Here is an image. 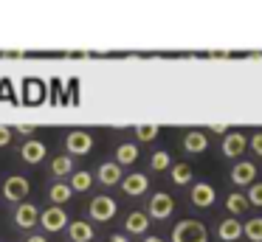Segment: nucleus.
<instances>
[{
	"label": "nucleus",
	"mask_w": 262,
	"mask_h": 242,
	"mask_svg": "<svg viewBox=\"0 0 262 242\" xmlns=\"http://www.w3.org/2000/svg\"><path fill=\"white\" fill-rule=\"evenodd\" d=\"M172 242H209V234H206L203 223H198V219H183L172 231Z\"/></svg>",
	"instance_id": "obj_1"
},
{
	"label": "nucleus",
	"mask_w": 262,
	"mask_h": 242,
	"mask_svg": "<svg viewBox=\"0 0 262 242\" xmlns=\"http://www.w3.org/2000/svg\"><path fill=\"white\" fill-rule=\"evenodd\" d=\"M88 214H91V219H96V223H110V219L116 217V200L107 194H96L91 200V206H88Z\"/></svg>",
	"instance_id": "obj_2"
},
{
	"label": "nucleus",
	"mask_w": 262,
	"mask_h": 242,
	"mask_svg": "<svg viewBox=\"0 0 262 242\" xmlns=\"http://www.w3.org/2000/svg\"><path fill=\"white\" fill-rule=\"evenodd\" d=\"M26 194H29V180L20 178V174H12V178L3 180V197H6V203H23Z\"/></svg>",
	"instance_id": "obj_3"
},
{
	"label": "nucleus",
	"mask_w": 262,
	"mask_h": 242,
	"mask_svg": "<svg viewBox=\"0 0 262 242\" xmlns=\"http://www.w3.org/2000/svg\"><path fill=\"white\" fill-rule=\"evenodd\" d=\"M172 211H175V200H172V194H166V191H158V194L149 197L147 214H149L152 219H166Z\"/></svg>",
	"instance_id": "obj_4"
},
{
	"label": "nucleus",
	"mask_w": 262,
	"mask_h": 242,
	"mask_svg": "<svg viewBox=\"0 0 262 242\" xmlns=\"http://www.w3.org/2000/svg\"><path fill=\"white\" fill-rule=\"evenodd\" d=\"M65 149H68V155H88V152L93 149L91 133H85V129H74V133H68V138H65Z\"/></svg>",
	"instance_id": "obj_5"
},
{
	"label": "nucleus",
	"mask_w": 262,
	"mask_h": 242,
	"mask_svg": "<svg viewBox=\"0 0 262 242\" xmlns=\"http://www.w3.org/2000/svg\"><path fill=\"white\" fill-rule=\"evenodd\" d=\"M40 225L46 231H62V228H68L71 223H68V214H65L62 206H48L40 217Z\"/></svg>",
	"instance_id": "obj_6"
},
{
	"label": "nucleus",
	"mask_w": 262,
	"mask_h": 242,
	"mask_svg": "<svg viewBox=\"0 0 262 242\" xmlns=\"http://www.w3.org/2000/svg\"><path fill=\"white\" fill-rule=\"evenodd\" d=\"M42 211L34 206V203H20L17 208H14V223H17V228H34L37 223H40Z\"/></svg>",
	"instance_id": "obj_7"
},
{
	"label": "nucleus",
	"mask_w": 262,
	"mask_h": 242,
	"mask_svg": "<svg viewBox=\"0 0 262 242\" xmlns=\"http://www.w3.org/2000/svg\"><path fill=\"white\" fill-rule=\"evenodd\" d=\"M254 178H256V166L251 161L234 163V169H231V183L234 186H254Z\"/></svg>",
	"instance_id": "obj_8"
},
{
	"label": "nucleus",
	"mask_w": 262,
	"mask_h": 242,
	"mask_svg": "<svg viewBox=\"0 0 262 242\" xmlns=\"http://www.w3.org/2000/svg\"><path fill=\"white\" fill-rule=\"evenodd\" d=\"M121 189H124V194H130V197H141L144 191L149 189V178L141 174V172H133V174H127V178L121 180Z\"/></svg>",
	"instance_id": "obj_9"
},
{
	"label": "nucleus",
	"mask_w": 262,
	"mask_h": 242,
	"mask_svg": "<svg viewBox=\"0 0 262 242\" xmlns=\"http://www.w3.org/2000/svg\"><path fill=\"white\" fill-rule=\"evenodd\" d=\"M214 186L211 183H194L192 186V191H189V200L194 203L198 208H209L211 203H214Z\"/></svg>",
	"instance_id": "obj_10"
},
{
	"label": "nucleus",
	"mask_w": 262,
	"mask_h": 242,
	"mask_svg": "<svg viewBox=\"0 0 262 242\" xmlns=\"http://www.w3.org/2000/svg\"><path fill=\"white\" fill-rule=\"evenodd\" d=\"M243 234H245V225H239L237 217H226L217 225V236H220L223 242H237Z\"/></svg>",
	"instance_id": "obj_11"
},
{
	"label": "nucleus",
	"mask_w": 262,
	"mask_h": 242,
	"mask_svg": "<svg viewBox=\"0 0 262 242\" xmlns=\"http://www.w3.org/2000/svg\"><path fill=\"white\" fill-rule=\"evenodd\" d=\"M245 146H248V138H245L243 133H228L226 138H223V155L226 158H239L245 152Z\"/></svg>",
	"instance_id": "obj_12"
},
{
	"label": "nucleus",
	"mask_w": 262,
	"mask_h": 242,
	"mask_svg": "<svg viewBox=\"0 0 262 242\" xmlns=\"http://www.w3.org/2000/svg\"><path fill=\"white\" fill-rule=\"evenodd\" d=\"M20 158H23L26 163H40L42 158H46V144L37 141V138L26 141V144L20 146Z\"/></svg>",
	"instance_id": "obj_13"
},
{
	"label": "nucleus",
	"mask_w": 262,
	"mask_h": 242,
	"mask_svg": "<svg viewBox=\"0 0 262 242\" xmlns=\"http://www.w3.org/2000/svg\"><path fill=\"white\" fill-rule=\"evenodd\" d=\"M149 214H144V211H130L127 214V219H124V228H127V234H147V228H149Z\"/></svg>",
	"instance_id": "obj_14"
},
{
	"label": "nucleus",
	"mask_w": 262,
	"mask_h": 242,
	"mask_svg": "<svg viewBox=\"0 0 262 242\" xmlns=\"http://www.w3.org/2000/svg\"><path fill=\"white\" fill-rule=\"evenodd\" d=\"M68 239H71V242H91V239H93L91 223H82V219L71 223V225H68Z\"/></svg>",
	"instance_id": "obj_15"
},
{
	"label": "nucleus",
	"mask_w": 262,
	"mask_h": 242,
	"mask_svg": "<svg viewBox=\"0 0 262 242\" xmlns=\"http://www.w3.org/2000/svg\"><path fill=\"white\" fill-rule=\"evenodd\" d=\"M71 197H74L71 183H54L51 189H48V200H51V206H65Z\"/></svg>",
	"instance_id": "obj_16"
},
{
	"label": "nucleus",
	"mask_w": 262,
	"mask_h": 242,
	"mask_svg": "<svg viewBox=\"0 0 262 242\" xmlns=\"http://www.w3.org/2000/svg\"><path fill=\"white\" fill-rule=\"evenodd\" d=\"M99 180H102L104 186H116L121 180V166L116 161H107L99 166Z\"/></svg>",
	"instance_id": "obj_17"
},
{
	"label": "nucleus",
	"mask_w": 262,
	"mask_h": 242,
	"mask_svg": "<svg viewBox=\"0 0 262 242\" xmlns=\"http://www.w3.org/2000/svg\"><path fill=\"white\" fill-rule=\"evenodd\" d=\"M138 161V149L136 144H119L116 146V163L119 166H130V163Z\"/></svg>",
	"instance_id": "obj_18"
},
{
	"label": "nucleus",
	"mask_w": 262,
	"mask_h": 242,
	"mask_svg": "<svg viewBox=\"0 0 262 242\" xmlns=\"http://www.w3.org/2000/svg\"><path fill=\"white\" fill-rule=\"evenodd\" d=\"M48 172L54 174V178H65V174H74V161H71V155H59L51 161V166H48Z\"/></svg>",
	"instance_id": "obj_19"
},
{
	"label": "nucleus",
	"mask_w": 262,
	"mask_h": 242,
	"mask_svg": "<svg viewBox=\"0 0 262 242\" xmlns=\"http://www.w3.org/2000/svg\"><path fill=\"white\" fill-rule=\"evenodd\" d=\"M248 206H251L248 194H237V191H234V194L226 197V208H228V214H231V217H239V214H243Z\"/></svg>",
	"instance_id": "obj_20"
},
{
	"label": "nucleus",
	"mask_w": 262,
	"mask_h": 242,
	"mask_svg": "<svg viewBox=\"0 0 262 242\" xmlns=\"http://www.w3.org/2000/svg\"><path fill=\"white\" fill-rule=\"evenodd\" d=\"M169 172H172V180H175L178 186H186L189 180L194 178V172H192V166H189V163H175Z\"/></svg>",
	"instance_id": "obj_21"
},
{
	"label": "nucleus",
	"mask_w": 262,
	"mask_h": 242,
	"mask_svg": "<svg viewBox=\"0 0 262 242\" xmlns=\"http://www.w3.org/2000/svg\"><path fill=\"white\" fill-rule=\"evenodd\" d=\"M183 146H186V152H203L206 149V135L203 133H186V138H183Z\"/></svg>",
	"instance_id": "obj_22"
},
{
	"label": "nucleus",
	"mask_w": 262,
	"mask_h": 242,
	"mask_svg": "<svg viewBox=\"0 0 262 242\" xmlns=\"http://www.w3.org/2000/svg\"><path fill=\"white\" fill-rule=\"evenodd\" d=\"M149 166H152L155 172H166V169H172L175 163H172L169 152H166V149H161V152H155V155L149 158Z\"/></svg>",
	"instance_id": "obj_23"
},
{
	"label": "nucleus",
	"mask_w": 262,
	"mask_h": 242,
	"mask_svg": "<svg viewBox=\"0 0 262 242\" xmlns=\"http://www.w3.org/2000/svg\"><path fill=\"white\" fill-rule=\"evenodd\" d=\"M93 183V174L91 172H74L71 174V189L74 191H88Z\"/></svg>",
	"instance_id": "obj_24"
},
{
	"label": "nucleus",
	"mask_w": 262,
	"mask_h": 242,
	"mask_svg": "<svg viewBox=\"0 0 262 242\" xmlns=\"http://www.w3.org/2000/svg\"><path fill=\"white\" fill-rule=\"evenodd\" d=\"M245 239L262 242V217H251L248 223H245Z\"/></svg>",
	"instance_id": "obj_25"
},
{
	"label": "nucleus",
	"mask_w": 262,
	"mask_h": 242,
	"mask_svg": "<svg viewBox=\"0 0 262 242\" xmlns=\"http://www.w3.org/2000/svg\"><path fill=\"white\" fill-rule=\"evenodd\" d=\"M155 135H158V127H155V124H138L136 127V138L138 141H152Z\"/></svg>",
	"instance_id": "obj_26"
},
{
	"label": "nucleus",
	"mask_w": 262,
	"mask_h": 242,
	"mask_svg": "<svg viewBox=\"0 0 262 242\" xmlns=\"http://www.w3.org/2000/svg\"><path fill=\"white\" fill-rule=\"evenodd\" d=\"M248 203L251 206H262V183H254V186H248Z\"/></svg>",
	"instance_id": "obj_27"
},
{
	"label": "nucleus",
	"mask_w": 262,
	"mask_h": 242,
	"mask_svg": "<svg viewBox=\"0 0 262 242\" xmlns=\"http://www.w3.org/2000/svg\"><path fill=\"white\" fill-rule=\"evenodd\" d=\"M12 138H14V133L6 127V124H0V146H9V144H12Z\"/></svg>",
	"instance_id": "obj_28"
},
{
	"label": "nucleus",
	"mask_w": 262,
	"mask_h": 242,
	"mask_svg": "<svg viewBox=\"0 0 262 242\" xmlns=\"http://www.w3.org/2000/svg\"><path fill=\"white\" fill-rule=\"evenodd\" d=\"M34 129H37L34 124H20V127H17V133H20V135H26V138L31 141V138H34Z\"/></svg>",
	"instance_id": "obj_29"
},
{
	"label": "nucleus",
	"mask_w": 262,
	"mask_h": 242,
	"mask_svg": "<svg viewBox=\"0 0 262 242\" xmlns=\"http://www.w3.org/2000/svg\"><path fill=\"white\" fill-rule=\"evenodd\" d=\"M251 149H254L256 155H262V133H256L254 138H251Z\"/></svg>",
	"instance_id": "obj_30"
},
{
	"label": "nucleus",
	"mask_w": 262,
	"mask_h": 242,
	"mask_svg": "<svg viewBox=\"0 0 262 242\" xmlns=\"http://www.w3.org/2000/svg\"><path fill=\"white\" fill-rule=\"evenodd\" d=\"M211 133H217V135H228V133H226V124H211Z\"/></svg>",
	"instance_id": "obj_31"
},
{
	"label": "nucleus",
	"mask_w": 262,
	"mask_h": 242,
	"mask_svg": "<svg viewBox=\"0 0 262 242\" xmlns=\"http://www.w3.org/2000/svg\"><path fill=\"white\" fill-rule=\"evenodd\" d=\"M23 242H48V239H46V236H42V234H31L29 239H23Z\"/></svg>",
	"instance_id": "obj_32"
},
{
	"label": "nucleus",
	"mask_w": 262,
	"mask_h": 242,
	"mask_svg": "<svg viewBox=\"0 0 262 242\" xmlns=\"http://www.w3.org/2000/svg\"><path fill=\"white\" fill-rule=\"evenodd\" d=\"M110 242H130V239H127L124 234H113V236H110Z\"/></svg>",
	"instance_id": "obj_33"
},
{
	"label": "nucleus",
	"mask_w": 262,
	"mask_h": 242,
	"mask_svg": "<svg viewBox=\"0 0 262 242\" xmlns=\"http://www.w3.org/2000/svg\"><path fill=\"white\" fill-rule=\"evenodd\" d=\"M144 242H166V239H161V236H147Z\"/></svg>",
	"instance_id": "obj_34"
}]
</instances>
